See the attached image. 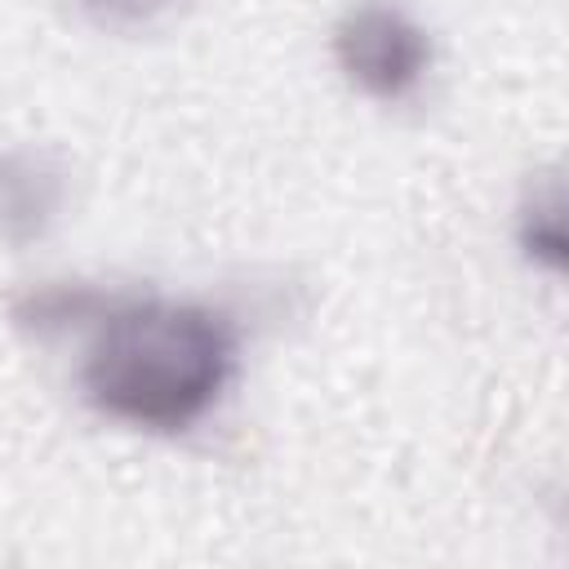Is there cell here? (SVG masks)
<instances>
[{"mask_svg": "<svg viewBox=\"0 0 569 569\" xmlns=\"http://www.w3.org/2000/svg\"><path fill=\"white\" fill-rule=\"evenodd\" d=\"M511 240L520 258L542 276H565L569 267V218H565V182L560 173H538L525 182L511 209Z\"/></svg>", "mask_w": 569, "mask_h": 569, "instance_id": "cell-5", "label": "cell"}, {"mask_svg": "<svg viewBox=\"0 0 569 569\" xmlns=\"http://www.w3.org/2000/svg\"><path fill=\"white\" fill-rule=\"evenodd\" d=\"M329 53L347 89L378 107L413 102L436 67L431 27L400 0H351L329 31Z\"/></svg>", "mask_w": 569, "mask_h": 569, "instance_id": "cell-2", "label": "cell"}, {"mask_svg": "<svg viewBox=\"0 0 569 569\" xmlns=\"http://www.w3.org/2000/svg\"><path fill=\"white\" fill-rule=\"evenodd\" d=\"M107 298L111 284L98 280H40L13 298L9 320L31 342H62V338H80L93 325V316L107 307Z\"/></svg>", "mask_w": 569, "mask_h": 569, "instance_id": "cell-4", "label": "cell"}, {"mask_svg": "<svg viewBox=\"0 0 569 569\" xmlns=\"http://www.w3.org/2000/svg\"><path fill=\"white\" fill-rule=\"evenodd\" d=\"M187 0H71V9L80 18H89L93 27L107 31H147L169 22Z\"/></svg>", "mask_w": 569, "mask_h": 569, "instance_id": "cell-6", "label": "cell"}, {"mask_svg": "<svg viewBox=\"0 0 569 569\" xmlns=\"http://www.w3.org/2000/svg\"><path fill=\"white\" fill-rule=\"evenodd\" d=\"M71 209V164L44 142L0 151V249L27 253L44 244Z\"/></svg>", "mask_w": 569, "mask_h": 569, "instance_id": "cell-3", "label": "cell"}, {"mask_svg": "<svg viewBox=\"0 0 569 569\" xmlns=\"http://www.w3.org/2000/svg\"><path fill=\"white\" fill-rule=\"evenodd\" d=\"M80 338V400L142 436L196 431L231 391L244 351L236 311L156 289H111Z\"/></svg>", "mask_w": 569, "mask_h": 569, "instance_id": "cell-1", "label": "cell"}]
</instances>
